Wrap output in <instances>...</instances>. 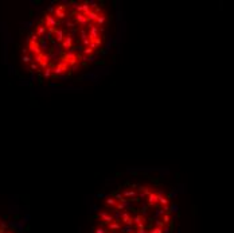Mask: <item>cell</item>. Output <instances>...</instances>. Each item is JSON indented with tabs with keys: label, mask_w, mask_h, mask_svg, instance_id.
<instances>
[{
	"label": "cell",
	"mask_w": 234,
	"mask_h": 233,
	"mask_svg": "<svg viewBox=\"0 0 234 233\" xmlns=\"http://www.w3.org/2000/svg\"><path fill=\"white\" fill-rule=\"evenodd\" d=\"M113 31L114 16L104 1H54L27 27L19 61L36 81L71 80L106 54Z\"/></svg>",
	"instance_id": "cell-1"
},
{
	"label": "cell",
	"mask_w": 234,
	"mask_h": 233,
	"mask_svg": "<svg viewBox=\"0 0 234 233\" xmlns=\"http://www.w3.org/2000/svg\"><path fill=\"white\" fill-rule=\"evenodd\" d=\"M175 213V202L164 187L128 181L100 201L92 233H171Z\"/></svg>",
	"instance_id": "cell-2"
},
{
	"label": "cell",
	"mask_w": 234,
	"mask_h": 233,
	"mask_svg": "<svg viewBox=\"0 0 234 233\" xmlns=\"http://www.w3.org/2000/svg\"><path fill=\"white\" fill-rule=\"evenodd\" d=\"M0 233H19V230L12 222L0 218Z\"/></svg>",
	"instance_id": "cell-3"
}]
</instances>
